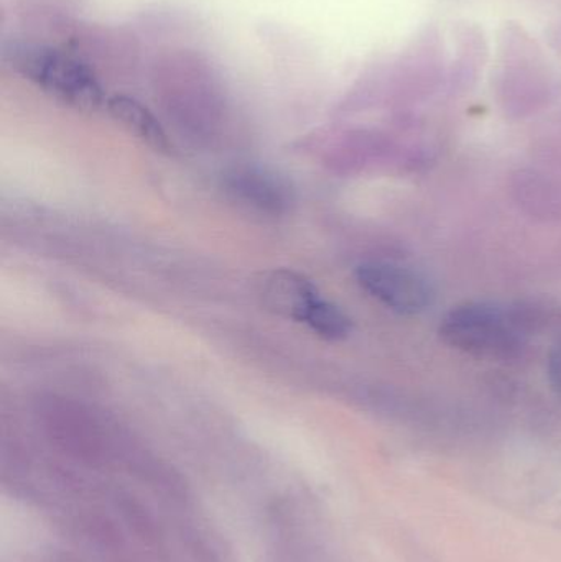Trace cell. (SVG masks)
<instances>
[{"instance_id": "8992f818", "label": "cell", "mask_w": 561, "mask_h": 562, "mask_svg": "<svg viewBox=\"0 0 561 562\" xmlns=\"http://www.w3.org/2000/svg\"><path fill=\"white\" fill-rule=\"evenodd\" d=\"M223 187L231 200L270 216L287 214L295 204V191L290 181L256 165L227 171Z\"/></svg>"}, {"instance_id": "3957f363", "label": "cell", "mask_w": 561, "mask_h": 562, "mask_svg": "<svg viewBox=\"0 0 561 562\" xmlns=\"http://www.w3.org/2000/svg\"><path fill=\"white\" fill-rule=\"evenodd\" d=\"M500 69L496 86L509 108H536L546 101L552 76L536 40L517 23H506L500 35Z\"/></svg>"}, {"instance_id": "52a82bcc", "label": "cell", "mask_w": 561, "mask_h": 562, "mask_svg": "<svg viewBox=\"0 0 561 562\" xmlns=\"http://www.w3.org/2000/svg\"><path fill=\"white\" fill-rule=\"evenodd\" d=\"M260 296L267 310L303 324L323 297L312 280L292 270L270 273L263 280Z\"/></svg>"}, {"instance_id": "8fae6325", "label": "cell", "mask_w": 561, "mask_h": 562, "mask_svg": "<svg viewBox=\"0 0 561 562\" xmlns=\"http://www.w3.org/2000/svg\"><path fill=\"white\" fill-rule=\"evenodd\" d=\"M549 379L553 390L561 396V344L550 356Z\"/></svg>"}, {"instance_id": "6da1fadb", "label": "cell", "mask_w": 561, "mask_h": 562, "mask_svg": "<svg viewBox=\"0 0 561 562\" xmlns=\"http://www.w3.org/2000/svg\"><path fill=\"white\" fill-rule=\"evenodd\" d=\"M445 344L484 359L507 360L526 349L527 321L519 311L491 301H471L453 307L441 319Z\"/></svg>"}, {"instance_id": "5b68a950", "label": "cell", "mask_w": 561, "mask_h": 562, "mask_svg": "<svg viewBox=\"0 0 561 562\" xmlns=\"http://www.w3.org/2000/svg\"><path fill=\"white\" fill-rule=\"evenodd\" d=\"M356 280L369 296L404 316L424 313L435 301L431 281L399 263H361L356 269Z\"/></svg>"}, {"instance_id": "30bf717a", "label": "cell", "mask_w": 561, "mask_h": 562, "mask_svg": "<svg viewBox=\"0 0 561 562\" xmlns=\"http://www.w3.org/2000/svg\"><path fill=\"white\" fill-rule=\"evenodd\" d=\"M305 324L326 340L346 339L352 330L351 317L326 297L319 300Z\"/></svg>"}, {"instance_id": "7c38bea8", "label": "cell", "mask_w": 561, "mask_h": 562, "mask_svg": "<svg viewBox=\"0 0 561 562\" xmlns=\"http://www.w3.org/2000/svg\"><path fill=\"white\" fill-rule=\"evenodd\" d=\"M549 40L553 48L561 53V22L559 25L552 26V30L549 32Z\"/></svg>"}, {"instance_id": "ba28073f", "label": "cell", "mask_w": 561, "mask_h": 562, "mask_svg": "<svg viewBox=\"0 0 561 562\" xmlns=\"http://www.w3.org/2000/svg\"><path fill=\"white\" fill-rule=\"evenodd\" d=\"M109 114L157 151H170L171 142L158 119L131 95H112L105 102Z\"/></svg>"}, {"instance_id": "7a4b0ae2", "label": "cell", "mask_w": 561, "mask_h": 562, "mask_svg": "<svg viewBox=\"0 0 561 562\" xmlns=\"http://www.w3.org/2000/svg\"><path fill=\"white\" fill-rule=\"evenodd\" d=\"M3 55L16 72L79 111H96L108 102L91 66L69 53L22 42L7 46Z\"/></svg>"}, {"instance_id": "277c9868", "label": "cell", "mask_w": 561, "mask_h": 562, "mask_svg": "<svg viewBox=\"0 0 561 562\" xmlns=\"http://www.w3.org/2000/svg\"><path fill=\"white\" fill-rule=\"evenodd\" d=\"M263 562H333L310 505L300 497H282L266 512Z\"/></svg>"}, {"instance_id": "9c48e42d", "label": "cell", "mask_w": 561, "mask_h": 562, "mask_svg": "<svg viewBox=\"0 0 561 562\" xmlns=\"http://www.w3.org/2000/svg\"><path fill=\"white\" fill-rule=\"evenodd\" d=\"M457 40V58L450 69V81L453 88H467L483 71L487 58V45L483 32L476 25L463 23L455 32Z\"/></svg>"}]
</instances>
